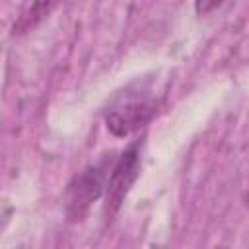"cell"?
I'll return each instance as SVG.
<instances>
[{"label": "cell", "mask_w": 249, "mask_h": 249, "mask_svg": "<svg viewBox=\"0 0 249 249\" xmlns=\"http://www.w3.org/2000/svg\"><path fill=\"white\" fill-rule=\"evenodd\" d=\"M160 101L146 91L121 93L105 113V124L113 136H128L148 124L158 113Z\"/></svg>", "instance_id": "1"}, {"label": "cell", "mask_w": 249, "mask_h": 249, "mask_svg": "<svg viewBox=\"0 0 249 249\" xmlns=\"http://www.w3.org/2000/svg\"><path fill=\"white\" fill-rule=\"evenodd\" d=\"M111 165H113L111 158H103L101 161L88 165L74 175L66 191V208H64L66 220L70 224L82 222L88 216L91 204L105 193Z\"/></svg>", "instance_id": "2"}, {"label": "cell", "mask_w": 249, "mask_h": 249, "mask_svg": "<svg viewBox=\"0 0 249 249\" xmlns=\"http://www.w3.org/2000/svg\"><path fill=\"white\" fill-rule=\"evenodd\" d=\"M138 175H140V152H138V144H132L113 161L109 169V177L105 185V204H103L105 220H111L119 212L121 204L124 202Z\"/></svg>", "instance_id": "3"}, {"label": "cell", "mask_w": 249, "mask_h": 249, "mask_svg": "<svg viewBox=\"0 0 249 249\" xmlns=\"http://www.w3.org/2000/svg\"><path fill=\"white\" fill-rule=\"evenodd\" d=\"M64 0H35L25 12L23 16L18 19V23H14V35H21L27 33L29 29H33L35 25H39L45 18H49V14Z\"/></svg>", "instance_id": "4"}, {"label": "cell", "mask_w": 249, "mask_h": 249, "mask_svg": "<svg viewBox=\"0 0 249 249\" xmlns=\"http://www.w3.org/2000/svg\"><path fill=\"white\" fill-rule=\"evenodd\" d=\"M222 2H224V0H195V10H196V14L206 16V14H210L212 10H216Z\"/></svg>", "instance_id": "5"}]
</instances>
